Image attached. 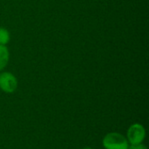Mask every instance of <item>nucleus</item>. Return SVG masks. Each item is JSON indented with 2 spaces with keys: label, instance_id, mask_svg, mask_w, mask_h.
I'll use <instances>...</instances> for the list:
<instances>
[{
  "label": "nucleus",
  "instance_id": "423d86ee",
  "mask_svg": "<svg viewBox=\"0 0 149 149\" xmlns=\"http://www.w3.org/2000/svg\"><path fill=\"white\" fill-rule=\"evenodd\" d=\"M127 149H148V148L143 143H140V144H129V147Z\"/></svg>",
  "mask_w": 149,
  "mask_h": 149
},
{
  "label": "nucleus",
  "instance_id": "f03ea898",
  "mask_svg": "<svg viewBox=\"0 0 149 149\" xmlns=\"http://www.w3.org/2000/svg\"><path fill=\"white\" fill-rule=\"evenodd\" d=\"M126 137L129 144L143 143L146 138V129L143 125L140 123H134L127 129Z\"/></svg>",
  "mask_w": 149,
  "mask_h": 149
},
{
  "label": "nucleus",
  "instance_id": "39448f33",
  "mask_svg": "<svg viewBox=\"0 0 149 149\" xmlns=\"http://www.w3.org/2000/svg\"><path fill=\"white\" fill-rule=\"evenodd\" d=\"M10 40V34L4 28H0V45H5Z\"/></svg>",
  "mask_w": 149,
  "mask_h": 149
},
{
  "label": "nucleus",
  "instance_id": "7ed1b4c3",
  "mask_svg": "<svg viewBox=\"0 0 149 149\" xmlns=\"http://www.w3.org/2000/svg\"><path fill=\"white\" fill-rule=\"evenodd\" d=\"M17 80L16 77L8 72L0 74V89L6 93H12L17 90Z\"/></svg>",
  "mask_w": 149,
  "mask_h": 149
},
{
  "label": "nucleus",
  "instance_id": "20e7f679",
  "mask_svg": "<svg viewBox=\"0 0 149 149\" xmlns=\"http://www.w3.org/2000/svg\"><path fill=\"white\" fill-rule=\"evenodd\" d=\"M9 61V52L5 45H0V70H3Z\"/></svg>",
  "mask_w": 149,
  "mask_h": 149
},
{
  "label": "nucleus",
  "instance_id": "0eeeda50",
  "mask_svg": "<svg viewBox=\"0 0 149 149\" xmlns=\"http://www.w3.org/2000/svg\"><path fill=\"white\" fill-rule=\"evenodd\" d=\"M82 149H93L92 148H90V147H85V148H83Z\"/></svg>",
  "mask_w": 149,
  "mask_h": 149
},
{
  "label": "nucleus",
  "instance_id": "f257e3e1",
  "mask_svg": "<svg viewBox=\"0 0 149 149\" xmlns=\"http://www.w3.org/2000/svg\"><path fill=\"white\" fill-rule=\"evenodd\" d=\"M102 146L105 149H127L129 142L125 135L117 132H112L104 136Z\"/></svg>",
  "mask_w": 149,
  "mask_h": 149
}]
</instances>
